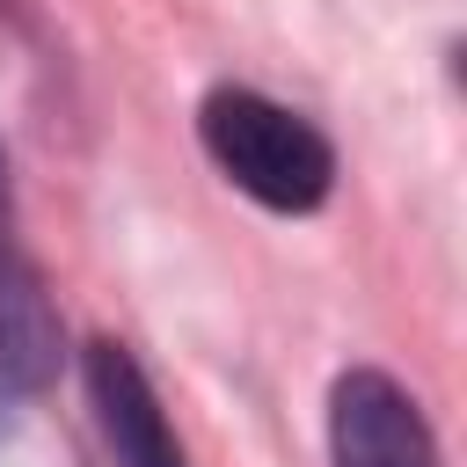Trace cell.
<instances>
[{
	"label": "cell",
	"mask_w": 467,
	"mask_h": 467,
	"mask_svg": "<svg viewBox=\"0 0 467 467\" xmlns=\"http://www.w3.org/2000/svg\"><path fill=\"white\" fill-rule=\"evenodd\" d=\"M44 372V321H36V299H29V285L7 270V255H0V394H15V387H29Z\"/></svg>",
	"instance_id": "cell-4"
},
{
	"label": "cell",
	"mask_w": 467,
	"mask_h": 467,
	"mask_svg": "<svg viewBox=\"0 0 467 467\" xmlns=\"http://www.w3.org/2000/svg\"><path fill=\"white\" fill-rule=\"evenodd\" d=\"M328 438H336V467H438V445H431L416 401L379 372L336 379Z\"/></svg>",
	"instance_id": "cell-2"
},
{
	"label": "cell",
	"mask_w": 467,
	"mask_h": 467,
	"mask_svg": "<svg viewBox=\"0 0 467 467\" xmlns=\"http://www.w3.org/2000/svg\"><path fill=\"white\" fill-rule=\"evenodd\" d=\"M88 401H95V431L117 467H182V445H175L146 372L131 365V350H117V343L88 350Z\"/></svg>",
	"instance_id": "cell-3"
},
{
	"label": "cell",
	"mask_w": 467,
	"mask_h": 467,
	"mask_svg": "<svg viewBox=\"0 0 467 467\" xmlns=\"http://www.w3.org/2000/svg\"><path fill=\"white\" fill-rule=\"evenodd\" d=\"M197 131H204V153L270 212H314L336 182L328 139L306 117H292V109L248 95V88H219L204 102Z\"/></svg>",
	"instance_id": "cell-1"
}]
</instances>
